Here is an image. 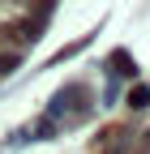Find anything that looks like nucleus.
<instances>
[{
    "label": "nucleus",
    "instance_id": "nucleus-1",
    "mask_svg": "<svg viewBox=\"0 0 150 154\" xmlns=\"http://www.w3.org/2000/svg\"><path fill=\"white\" fill-rule=\"evenodd\" d=\"M137 154H150V133H146V137H142V150Z\"/></svg>",
    "mask_w": 150,
    "mask_h": 154
}]
</instances>
